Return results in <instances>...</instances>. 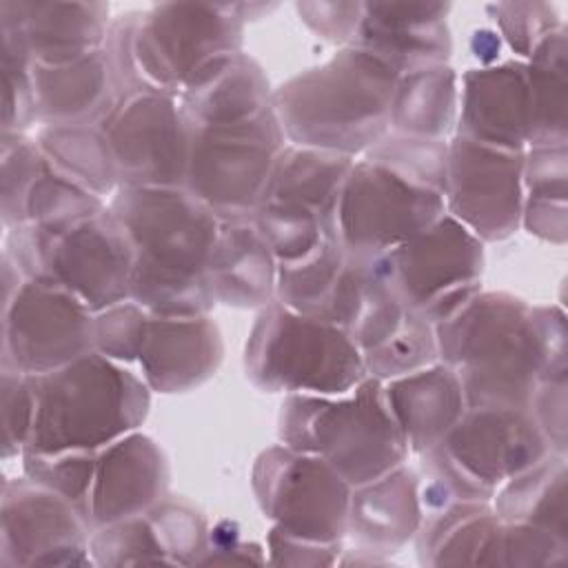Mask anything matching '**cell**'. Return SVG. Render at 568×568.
I'll return each mask as SVG.
<instances>
[{
  "label": "cell",
  "instance_id": "obj_17",
  "mask_svg": "<svg viewBox=\"0 0 568 568\" xmlns=\"http://www.w3.org/2000/svg\"><path fill=\"white\" fill-rule=\"evenodd\" d=\"M524 151H504L464 135L448 142L444 204L481 242L513 235L524 209Z\"/></svg>",
  "mask_w": 568,
  "mask_h": 568
},
{
  "label": "cell",
  "instance_id": "obj_10",
  "mask_svg": "<svg viewBox=\"0 0 568 568\" xmlns=\"http://www.w3.org/2000/svg\"><path fill=\"white\" fill-rule=\"evenodd\" d=\"M353 158L286 144L277 155L253 224L277 264L295 262L333 235V213Z\"/></svg>",
  "mask_w": 568,
  "mask_h": 568
},
{
  "label": "cell",
  "instance_id": "obj_29",
  "mask_svg": "<svg viewBox=\"0 0 568 568\" xmlns=\"http://www.w3.org/2000/svg\"><path fill=\"white\" fill-rule=\"evenodd\" d=\"M459 78L448 64L399 75L390 102V129L397 135L444 140L457 120Z\"/></svg>",
  "mask_w": 568,
  "mask_h": 568
},
{
  "label": "cell",
  "instance_id": "obj_8",
  "mask_svg": "<svg viewBox=\"0 0 568 568\" xmlns=\"http://www.w3.org/2000/svg\"><path fill=\"white\" fill-rule=\"evenodd\" d=\"M286 135L275 106L224 124L189 122L184 186L220 222L253 220Z\"/></svg>",
  "mask_w": 568,
  "mask_h": 568
},
{
  "label": "cell",
  "instance_id": "obj_20",
  "mask_svg": "<svg viewBox=\"0 0 568 568\" xmlns=\"http://www.w3.org/2000/svg\"><path fill=\"white\" fill-rule=\"evenodd\" d=\"M166 488V462L155 442L129 433L104 446L95 459L89 497V517L100 524H118L146 515Z\"/></svg>",
  "mask_w": 568,
  "mask_h": 568
},
{
  "label": "cell",
  "instance_id": "obj_23",
  "mask_svg": "<svg viewBox=\"0 0 568 568\" xmlns=\"http://www.w3.org/2000/svg\"><path fill=\"white\" fill-rule=\"evenodd\" d=\"M36 120L47 126H98L115 104V89L104 49L64 64L31 67Z\"/></svg>",
  "mask_w": 568,
  "mask_h": 568
},
{
  "label": "cell",
  "instance_id": "obj_24",
  "mask_svg": "<svg viewBox=\"0 0 568 568\" xmlns=\"http://www.w3.org/2000/svg\"><path fill=\"white\" fill-rule=\"evenodd\" d=\"M384 397L413 453L435 448L468 408L457 375L437 362L388 379Z\"/></svg>",
  "mask_w": 568,
  "mask_h": 568
},
{
  "label": "cell",
  "instance_id": "obj_39",
  "mask_svg": "<svg viewBox=\"0 0 568 568\" xmlns=\"http://www.w3.org/2000/svg\"><path fill=\"white\" fill-rule=\"evenodd\" d=\"M364 2H297L300 18L324 40L351 47Z\"/></svg>",
  "mask_w": 568,
  "mask_h": 568
},
{
  "label": "cell",
  "instance_id": "obj_41",
  "mask_svg": "<svg viewBox=\"0 0 568 568\" xmlns=\"http://www.w3.org/2000/svg\"><path fill=\"white\" fill-rule=\"evenodd\" d=\"M149 513L153 515L149 519L164 552H193L202 548L204 526L193 510L180 506H153Z\"/></svg>",
  "mask_w": 568,
  "mask_h": 568
},
{
  "label": "cell",
  "instance_id": "obj_37",
  "mask_svg": "<svg viewBox=\"0 0 568 568\" xmlns=\"http://www.w3.org/2000/svg\"><path fill=\"white\" fill-rule=\"evenodd\" d=\"M524 197L564 200L568 184L566 144H532L524 151Z\"/></svg>",
  "mask_w": 568,
  "mask_h": 568
},
{
  "label": "cell",
  "instance_id": "obj_22",
  "mask_svg": "<svg viewBox=\"0 0 568 568\" xmlns=\"http://www.w3.org/2000/svg\"><path fill=\"white\" fill-rule=\"evenodd\" d=\"M36 64H64L104 47L111 20L102 2H2Z\"/></svg>",
  "mask_w": 568,
  "mask_h": 568
},
{
  "label": "cell",
  "instance_id": "obj_7",
  "mask_svg": "<svg viewBox=\"0 0 568 568\" xmlns=\"http://www.w3.org/2000/svg\"><path fill=\"white\" fill-rule=\"evenodd\" d=\"M16 268L67 288L91 313L129 300L133 246L109 206L58 226H16Z\"/></svg>",
  "mask_w": 568,
  "mask_h": 568
},
{
  "label": "cell",
  "instance_id": "obj_25",
  "mask_svg": "<svg viewBox=\"0 0 568 568\" xmlns=\"http://www.w3.org/2000/svg\"><path fill=\"white\" fill-rule=\"evenodd\" d=\"M9 539L18 550L33 552V561H42L40 555H49V564L60 561L55 555L75 561L73 555L87 550L82 513L36 481L4 486V541Z\"/></svg>",
  "mask_w": 568,
  "mask_h": 568
},
{
  "label": "cell",
  "instance_id": "obj_26",
  "mask_svg": "<svg viewBox=\"0 0 568 568\" xmlns=\"http://www.w3.org/2000/svg\"><path fill=\"white\" fill-rule=\"evenodd\" d=\"M206 282L215 302L253 308L275 297L277 260L253 220L222 222L209 257Z\"/></svg>",
  "mask_w": 568,
  "mask_h": 568
},
{
  "label": "cell",
  "instance_id": "obj_4",
  "mask_svg": "<svg viewBox=\"0 0 568 568\" xmlns=\"http://www.w3.org/2000/svg\"><path fill=\"white\" fill-rule=\"evenodd\" d=\"M29 379L33 422L24 453H95L133 433L149 408V386L98 351Z\"/></svg>",
  "mask_w": 568,
  "mask_h": 568
},
{
  "label": "cell",
  "instance_id": "obj_32",
  "mask_svg": "<svg viewBox=\"0 0 568 568\" xmlns=\"http://www.w3.org/2000/svg\"><path fill=\"white\" fill-rule=\"evenodd\" d=\"M566 27L548 33L528 55L526 73L532 100L530 144H566Z\"/></svg>",
  "mask_w": 568,
  "mask_h": 568
},
{
  "label": "cell",
  "instance_id": "obj_13",
  "mask_svg": "<svg viewBox=\"0 0 568 568\" xmlns=\"http://www.w3.org/2000/svg\"><path fill=\"white\" fill-rule=\"evenodd\" d=\"M377 266L402 304L435 326L481 291L484 248L479 237L444 213L424 233L377 257Z\"/></svg>",
  "mask_w": 568,
  "mask_h": 568
},
{
  "label": "cell",
  "instance_id": "obj_9",
  "mask_svg": "<svg viewBox=\"0 0 568 568\" xmlns=\"http://www.w3.org/2000/svg\"><path fill=\"white\" fill-rule=\"evenodd\" d=\"M550 450L528 408L468 406L426 462L433 479L459 501H490L497 486Z\"/></svg>",
  "mask_w": 568,
  "mask_h": 568
},
{
  "label": "cell",
  "instance_id": "obj_21",
  "mask_svg": "<svg viewBox=\"0 0 568 568\" xmlns=\"http://www.w3.org/2000/svg\"><path fill=\"white\" fill-rule=\"evenodd\" d=\"M138 362L151 390L184 393L217 371L222 362L220 331L206 315H149Z\"/></svg>",
  "mask_w": 568,
  "mask_h": 568
},
{
  "label": "cell",
  "instance_id": "obj_18",
  "mask_svg": "<svg viewBox=\"0 0 568 568\" xmlns=\"http://www.w3.org/2000/svg\"><path fill=\"white\" fill-rule=\"evenodd\" d=\"M457 120V135L504 151H526L532 135L526 60L466 71Z\"/></svg>",
  "mask_w": 568,
  "mask_h": 568
},
{
  "label": "cell",
  "instance_id": "obj_35",
  "mask_svg": "<svg viewBox=\"0 0 568 568\" xmlns=\"http://www.w3.org/2000/svg\"><path fill=\"white\" fill-rule=\"evenodd\" d=\"M486 11L495 20L497 33L524 60L548 33L564 24L550 2H493L486 4Z\"/></svg>",
  "mask_w": 568,
  "mask_h": 568
},
{
  "label": "cell",
  "instance_id": "obj_36",
  "mask_svg": "<svg viewBox=\"0 0 568 568\" xmlns=\"http://www.w3.org/2000/svg\"><path fill=\"white\" fill-rule=\"evenodd\" d=\"M149 313L133 300L93 313V348L113 359H138Z\"/></svg>",
  "mask_w": 568,
  "mask_h": 568
},
{
  "label": "cell",
  "instance_id": "obj_3",
  "mask_svg": "<svg viewBox=\"0 0 568 568\" xmlns=\"http://www.w3.org/2000/svg\"><path fill=\"white\" fill-rule=\"evenodd\" d=\"M437 355L459 379L466 406L528 408L546 373L532 306L506 293L477 291L435 324Z\"/></svg>",
  "mask_w": 568,
  "mask_h": 568
},
{
  "label": "cell",
  "instance_id": "obj_42",
  "mask_svg": "<svg viewBox=\"0 0 568 568\" xmlns=\"http://www.w3.org/2000/svg\"><path fill=\"white\" fill-rule=\"evenodd\" d=\"M521 224L537 237L552 244L566 242V202L564 200H544V197H524Z\"/></svg>",
  "mask_w": 568,
  "mask_h": 568
},
{
  "label": "cell",
  "instance_id": "obj_33",
  "mask_svg": "<svg viewBox=\"0 0 568 568\" xmlns=\"http://www.w3.org/2000/svg\"><path fill=\"white\" fill-rule=\"evenodd\" d=\"M371 377L388 382L437 362L435 326L419 313L408 311L404 322L377 346L362 353Z\"/></svg>",
  "mask_w": 568,
  "mask_h": 568
},
{
  "label": "cell",
  "instance_id": "obj_14",
  "mask_svg": "<svg viewBox=\"0 0 568 568\" xmlns=\"http://www.w3.org/2000/svg\"><path fill=\"white\" fill-rule=\"evenodd\" d=\"M253 488L277 532L317 546H335L346 532L351 486L322 457L275 446L262 453Z\"/></svg>",
  "mask_w": 568,
  "mask_h": 568
},
{
  "label": "cell",
  "instance_id": "obj_19",
  "mask_svg": "<svg viewBox=\"0 0 568 568\" xmlns=\"http://www.w3.org/2000/svg\"><path fill=\"white\" fill-rule=\"evenodd\" d=\"M448 2H364L351 47L386 60L399 75L446 64Z\"/></svg>",
  "mask_w": 568,
  "mask_h": 568
},
{
  "label": "cell",
  "instance_id": "obj_2",
  "mask_svg": "<svg viewBox=\"0 0 568 568\" xmlns=\"http://www.w3.org/2000/svg\"><path fill=\"white\" fill-rule=\"evenodd\" d=\"M397 80L386 60L344 47L275 89L273 106L291 144L353 158L388 135Z\"/></svg>",
  "mask_w": 568,
  "mask_h": 568
},
{
  "label": "cell",
  "instance_id": "obj_5",
  "mask_svg": "<svg viewBox=\"0 0 568 568\" xmlns=\"http://www.w3.org/2000/svg\"><path fill=\"white\" fill-rule=\"evenodd\" d=\"M280 437L284 446L328 462L351 488L390 473L408 455L384 382L371 375L344 395H288Z\"/></svg>",
  "mask_w": 568,
  "mask_h": 568
},
{
  "label": "cell",
  "instance_id": "obj_15",
  "mask_svg": "<svg viewBox=\"0 0 568 568\" xmlns=\"http://www.w3.org/2000/svg\"><path fill=\"white\" fill-rule=\"evenodd\" d=\"M98 126L111 149L120 186H184L189 122L178 95L138 91L118 100Z\"/></svg>",
  "mask_w": 568,
  "mask_h": 568
},
{
  "label": "cell",
  "instance_id": "obj_40",
  "mask_svg": "<svg viewBox=\"0 0 568 568\" xmlns=\"http://www.w3.org/2000/svg\"><path fill=\"white\" fill-rule=\"evenodd\" d=\"M2 419H4V448L16 444L27 446L33 422V390L29 375L4 368L2 375Z\"/></svg>",
  "mask_w": 568,
  "mask_h": 568
},
{
  "label": "cell",
  "instance_id": "obj_12",
  "mask_svg": "<svg viewBox=\"0 0 568 568\" xmlns=\"http://www.w3.org/2000/svg\"><path fill=\"white\" fill-rule=\"evenodd\" d=\"M237 4L164 2L140 11L133 55L144 82L178 95L200 71L240 53Z\"/></svg>",
  "mask_w": 568,
  "mask_h": 568
},
{
  "label": "cell",
  "instance_id": "obj_31",
  "mask_svg": "<svg viewBox=\"0 0 568 568\" xmlns=\"http://www.w3.org/2000/svg\"><path fill=\"white\" fill-rule=\"evenodd\" d=\"M36 144L55 171L93 195L102 197L120 186L115 162L100 126H44Z\"/></svg>",
  "mask_w": 568,
  "mask_h": 568
},
{
  "label": "cell",
  "instance_id": "obj_11",
  "mask_svg": "<svg viewBox=\"0 0 568 568\" xmlns=\"http://www.w3.org/2000/svg\"><path fill=\"white\" fill-rule=\"evenodd\" d=\"M446 213L444 195L371 160H353L333 213V235L355 257H382Z\"/></svg>",
  "mask_w": 568,
  "mask_h": 568
},
{
  "label": "cell",
  "instance_id": "obj_27",
  "mask_svg": "<svg viewBox=\"0 0 568 568\" xmlns=\"http://www.w3.org/2000/svg\"><path fill=\"white\" fill-rule=\"evenodd\" d=\"M178 104L191 124H224L273 109V91L262 67L240 51L200 71L178 93Z\"/></svg>",
  "mask_w": 568,
  "mask_h": 568
},
{
  "label": "cell",
  "instance_id": "obj_1",
  "mask_svg": "<svg viewBox=\"0 0 568 568\" xmlns=\"http://www.w3.org/2000/svg\"><path fill=\"white\" fill-rule=\"evenodd\" d=\"M133 246L129 300L149 315H206L220 220L182 186H118L106 204Z\"/></svg>",
  "mask_w": 568,
  "mask_h": 568
},
{
  "label": "cell",
  "instance_id": "obj_28",
  "mask_svg": "<svg viewBox=\"0 0 568 568\" xmlns=\"http://www.w3.org/2000/svg\"><path fill=\"white\" fill-rule=\"evenodd\" d=\"M415 475L402 464L390 473L351 490L346 530L375 548H397L419 526Z\"/></svg>",
  "mask_w": 568,
  "mask_h": 568
},
{
  "label": "cell",
  "instance_id": "obj_30",
  "mask_svg": "<svg viewBox=\"0 0 568 568\" xmlns=\"http://www.w3.org/2000/svg\"><path fill=\"white\" fill-rule=\"evenodd\" d=\"M566 477V455L548 453L493 495V510L504 521L528 524L568 541Z\"/></svg>",
  "mask_w": 568,
  "mask_h": 568
},
{
  "label": "cell",
  "instance_id": "obj_6",
  "mask_svg": "<svg viewBox=\"0 0 568 568\" xmlns=\"http://www.w3.org/2000/svg\"><path fill=\"white\" fill-rule=\"evenodd\" d=\"M246 375L268 393L344 395L368 373L359 346L335 324L268 302L248 335Z\"/></svg>",
  "mask_w": 568,
  "mask_h": 568
},
{
  "label": "cell",
  "instance_id": "obj_34",
  "mask_svg": "<svg viewBox=\"0 0 568 568\" xmlns=\"http://www.w3.org/2000/svg\"><path fill=\"white\" fill-rule=\"evenodd\" d=\"M95 459V453H24V468L31 481L58 493L60 497L71 501L82 513V517H89Z\"/></svg>",
  "mask_w": 568,
  "mask_h": 568
},
{
  "label": "cell",
  "instance_id": "obj_38",
  "mask_svg": "<svg viewBox=\"0 0 568 568\" xmlns=\"http://www.w3.org/2000/svg\"><path fill=\"white\" fill-rule=\"evenodd\" d=\"M528 410L546 437L550 450L566 455V375L539 379Z\"/></svg>",
  "mask_w": 568,
  "mask_h": 568
},
{
  "label": "cell",
  "instance_id": "obj_16",
  "mask_svg": "<svg viewBox=\"0 0 568 568\" xmlns=\"http://www.w3.org/2000/svg\"><path fill=\"white\" fill-rule=\"evenodd\" d=\"M93 348V313L67 288L27 280L4 300V366L22 375L62 368Z\"/></svg>",
  "mask_w": 568,
  "mask_h": 568
}]
</instances>
